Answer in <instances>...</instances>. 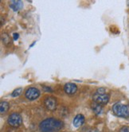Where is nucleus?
I'll return each mask as SVG.
<instances>
[{"instance_id":"f257e3e1","label":"nucleus","mask_w":129,"mask_h":132,"mask_svg":"<svg viewBox=\"0 0 129 132\" xmlns=\"http://www.w3.org/2000/svg\"><path fill=\"white\" fill-rule=\"evenodd\" d=\"M63 122L58 119L50 118L43 120L40 125L39 129L41 132H56L63 127Z\"/></svg>"},{"instance_id":"f03ea898","label":"nucleus","mask_w":129,"mask_h":132,"mask_svg":"<svg viewBox=\"0 0 129 132\" xmlns=\"http://www.w3.org/2000/svg\"><path fill=\"white\" fill-rule=\"evenodd\" d=\"M112 111L114 114L121 118H128L129 117V107L120 103H116L112 107Z\"/></svg>"},{"instance_id":"7ed1b4c3","label":"nucleus","mask_w":129,"mask_h":132,"mask_svg":"<svg viewBox=\"0 0 129 132\" xmlns=\"http://www.w3.org/2000/svg\"><path fill=\"white\" fill-rule=\"evenodd\" d=\"M93 101L98 104L104 105L107 104L109 100V95L105 93L104 88H99L97 92L94 94L93 96Z\"/></svg>"},{"instance_id":"20e7f679","label":"nucleus","mask_w":129,"mask_h":132,"mask_svg":"<svg viewBox=\"0 0 129 132\" xmlns=\"http://www.w3.org/2000/svg\"><path fill=\"white\" fill-rule=\"evenodd\" d=\"M8 124L12 127H18L22 122V116L18 113H13L8 118Z\"/></svg>"},{"instance_id":"39448f33","label":"nucleus","mask_w":129,"mask_h":132,"mask_svg":"<svg viewBox=\"0 0 129 132\" xmlns=\"http://www.w3.org/2000/svg\"><path fill=\"white\" fill-rule=\"evenodd\" d=\"M40 96V92L36 88H30L26 91L25 96L30 100H34Z\"/></svg>"},{"instance_id":"423d86ee","label":"nucleus","mask_w":129,"mask_h":132,"mask_svg":"<svg viewBox=\"0 0 129 132\" xmlns=\"http://www.w3.org/2000/svg\"><path fill=\"white\" fill-rule=\"evenodd\" d=\"M44 104L48 110L50 111H54L57 108V100L55 98L49 96L46 97L44 100Z\"/></svg>"},{"instance_id":"0eeeda50","label":"nucleus","mask_w":129,"mask_h":132,"mask_svg":"<svg viewBox=\"0 0 129 132\" xmlns=\"http://www.w3.org/2000/svg\"><path fill=\"white\" fill-rule=\"evenodd\" d=\"M77 86L73 83H67L64 86V91L68 95H73L77 92Z\"/></svg>"},{"instance_id":"6e6552de","label":"nucleus","mask_w":129,"mask_h":132,"mask_svg":"<svg viewBox=\"0 0 129 132\" xmlns=\"http://www.w3.org/2000/svg\"><path fill=\"white\" fill-rule=\"evenodd\" d=\"M85 122V117L83 115H77L73 119V126L75 127H80Z\"/></svg>"},{"instance_id":"1a4fd4ad","label":"nucleus","mask_w":129,"mask_h":132,"mask_svg":"<svg viewBox=\"0 0 129 132\" xmlns=\"http://www.w3.org/2000/svg\"><path fill=\"white\" fill-rule=\"evenodd\" d=\"M22 6H23V3H22V1H15V0H12V1L11 2V3H10L11 8L14 11H19L20 9L22 7Z\"/></svg>"},{"instance_id":"9d476101","label":"nucleus","mask_w":129,"mask_h":132,"mask_svg":"<svg viewBox=\"0 0 129 132\" xmlns=\"http://www.w3.org/2000/svg\"><path fill=\"white\" fill-rule=\"evenodd\" d=\"M92 108H93V111L95 112L96 115H100L101 111H102V107H101L100 104H98L96 103H93V104H92Z\"/></svg>"},{"instance_id":"9b49d317","label":"nucleus","mask_w":129,"mask_h":132,"mask_svg":"<svg viewBox=\"0 0 129 132\" xmlns=\"http://www.w3.org/2000/svg\"><path fill=\"white\" fill-rule=\"evenodd\" d=\"M10 108V105H9V103L7 102H1L0 103V111H1V114H3V113L6 112Z\"/></svg>"},{"instance_id":"f8f14e48","label":"nucleus","mask_w":129,"mask_h":132,"mask_svg":"<svg viewBox=\"0 0 129 132\" xmlns=\"http://www.w3.org/2000/svg\"><path fill=\"white\" fill-rule=\"evenodd\" d=\"M22 89L21 88H17V89L14 90V92H12V94H11V96H13V97L19 96L21 95V93H22Z\"/></svg>"},{"instance_id":"ddd939ff","label":"nucleus","mask_w":129,"mask_h":132,"mask_svg":"<svg viewBox=\"0 0 129 132\" xmlns=\"http://www.w3.org/2000/svg\"><path fill=\"white\" fill-rule=\"evenodd\" d=\"M119 132H129V127H123Z\"/></svg>"},{"instance_id":"4468645a","label":"nucleus","mask_w":129,"mask_h":132,"mask_svg":"<svg viewBox=\"0 0 129 132\" xmlns=\"http://www.w3.org/2000/svg\"><path fill=\"white\" fill-rule=\"evenodd\" d=\"M13 37H14V40H17L18 38V34H13Z\"/></svg>"},{"instance_id":"2eb2a0df","label":"nucleus","mask_w":129,"mask_h":132,"mask_svg":"<svg viewBox=\"0 0 129 132\" xmlns=\"http://www.w3.org/2000/svg\"><path fill=\"white\" fill-rule=\"evenodd\" d=\"M91 132H98V131L97 130H92Z\"/></svg>"}]
</instances>
